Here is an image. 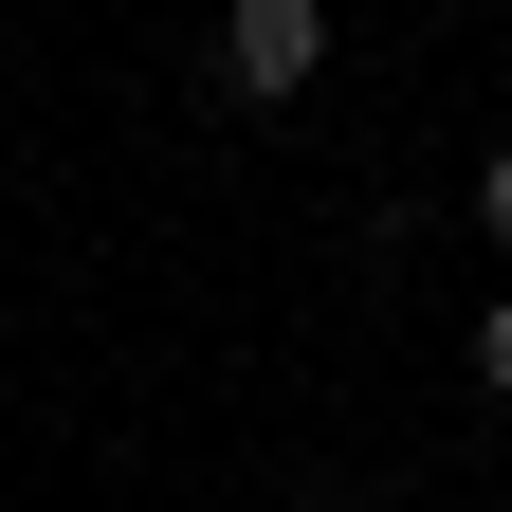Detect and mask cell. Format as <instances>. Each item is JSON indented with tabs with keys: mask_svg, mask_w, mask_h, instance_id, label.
I'll return each mask as SVG.
<instances>
[{
	"mask_svg": "<svg viewBox=\"0 0 512 512\" xmlns=\"http://www.w3.org/2000/svg\"><path fill=\"white\" fill-rule=\"evenodd\" d=\"M476 384H494V403H512V293L476 311Z\"/></svg>",
	"mask_w": 512,
	"mask_h": 512,
	"instance_id": "7a4b0ae2",
	"label": "cell"
},
{
	"mask_svg": "<svg viewBox=\"0 0 512 512\" xmlns=\"http://www.w3.org/2000/svg\"><path fill=\"white\" fill-rule=\"evenodd\" d=\"M311 74H330V0H238V19H220V92L275 110V92H311Z\"/></svg>",
	"mask_w": 512,
	"mask_h": 512,
	"instance_id": "6da1fadb",
	"label": "cell"
},
{
	"mask_svg": "<svg viewBox=\"0 0 512 512\" xmlns=\"http://www.w3.org/2000/svg\"><path fill=\"white\" fill-rule=\"evenodd\" d=\"M476 220H494V238H512V147H494V165H476Z\"/></svg>",
	"mask_w": 512,
	"mask_h": 512,
	"instance_id": "3957f363",
	"label": "cell"
}]
</instances>
